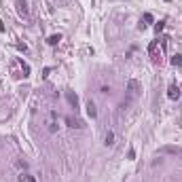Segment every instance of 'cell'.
<instances>
[{
  "label": "cell",
  "instance_id": "6da1fadb",
  "mask_svg": "<svg viewBox=\"0 0 182 182\" xmlns=\"http://www.w3.org/2000/svg\"><path fill=\"white\" fill-rule=\"evenodd\" d=\"M138 91H140V83L135 81V78H131V81L127 83V102L138 95ZM127 102H125V104H127Z\"/></svg>",
  "mask_w": 182,
  "mask_h": 182
},
{
  "label": "cell",
  "instance_id": "7a4b0ae2",
  "mask_svg": "<svg viewBox=\"0 0 182 182\" xmlns=\"http://www.w3.org/2000/svg\"><path fill=\"white\" fill-rule=\"evenodd\" d=\"M167 98H169V100H178V98H180V87H178V85H169Z\"/></svg>",
  "mask_w": 182,
  "mask_h": 182
},
{
  "label": "cell",
  "instance_id": "3957f363",
  "mask_svg": "<svg viewBox=\"0 0 182 182\" xmlns=\"http://www.w3.org/2000/svg\"><path fill=\"white\" fill-rule=\"evenodd\" d=\"M17 11H19V15L24 17V19L30 17V15H28V4H26V0H19V2H17Z\"/></svg>",
  "mask_w": 182,
  "mask_h": 182
},
{
  "label": "cell",
  "instance_id": "277c9868",
  "mask_svg": "<svg viewBox=\"0 0 182 182\" xmlns=\"http://www.w3.org/2000/svg\"><path fill=\"white\" fill-rule=\"evenodd\" d=\"M157 47H159V42H157V40H152V42L148 44V53H150V57H152L155 61H159V55H157Z\"/></svg>",
  "mask_w": 182,
  "mask_h": 182
},
{
  "label": "cell",
  "instance_id": "5b68a950",
  "mask_svg": "<svg viewBox=\"0 0 182 182\" xmlns=\"http://www.w3.org/2000/svg\"><path fill=\"white\" fill-rule=\"evenodd\" d=\"M66 98H68V102H70V106L78 108V98H76V93H74V91H68V93H66Z\"/></svg>",
  "mask_w": 182,
  "mask_h": 182
},
{
  "label": "cell",
  "instance_id": "8992f818",
  "mask_svg": "<svg viewBox=\"0 0 182 182\" xmlns=\"http://www.w3.org/2000/svg\"><path fill=\"white\" fill-rule=\"evenodd\" d=\"M87 115H89L91 119H95V117H98V110H95V104L91 102V100L87 102Z\"/></svg>",
  "mask_w": 182,
  "mask_h": 182
},
{
  "label": "cell",
  "instance_id": "52a82bcc",
  "mask_svg": "<svg viewBox=\"0 0 182 182\" xmlns=\"http://www.w3.org/2000/svg\"><path fill=\"white\" fill-rule=\"evenodd\" d=\"M104 142H106V146H112V144H115V133L108 131V133H106V138H104Z\"/></svg>",
  "mask_w": 182,
  "mask_h": 182
},
{
  "label": "cell",
  "instance_id": "ba28073f",
  "mask_svg": "<svg viewBox=\"0 0 182 182\" xmlns=\"http://www.w3.org/2000/svg\"><path fill=\"white\" fill-rule=\"evenodd\" d=\"M17 180H19V182H36L30 174H19V178H17Z\"/></svg>",
  "mask_w": 182,
  "mask_h": 182
},
{
  "label": "cell",
  "instance_id": "9c48e42d",
  "mask_svg": "<svg viewBox=\"0 0 182 182\" xmlns=\"http://www.w3.org/2000/svg\"><path fill=\"white\" fill-rule=\"evenodd\" d=\"M161 152H169V155H180V150H178V148H174V146H165V148H161Z\"/></svg>",
  "mask_w": 182,
  "mask_h": 182
},
{
  "label": "cell",
  "instance_id": "30bf717a",
  "mask_svg": "<svg viewBox=\"0 0 182 182\" xmlns=\"http://www.w3.org/2000/svg\"><path fill=\"white\" fill-rule=\"evenodd\" d=\"M59 40H61V36H59V34H53V36H49V40H47V42H49V44H57Z\"/></svg>",
  "mask_w": 182,
  "mask_h": 182
},
{
  "label": "cell",
  "instance_id": "8fae6325",
  "mask_svg": "<svg viewBox=\"0 0 182 182\" xmlns=\"http://www.w3.org/2000/svg\"><path fill=\"white\" fill-rule=\"evenodd\" d=\"M172 64L178 66V68H182V55H174V57H172Z\"/></svg>",
  "mask_w": 182,
  "mask_h": 182
},
{
  "label": "cell",
  "instance_id": "7c38bea8",
  "mask_svg": "<svg viewBox=\"0 0 182 182\" xmlns=\"http://www.w3.org/2000/svg\"><path fill=\"white\" fill-rule=\"evenodd\" d=\"M163 28H165V21H159V24H157V26H155V32H157V34H159V32H161V30H163Z\"/></svg>",
  "mask_w": 182,
  "mask_h": 182
},
{
  "label": "cell",
  "instance_id": "4fadbf2b",
  "mask_svg": "<svg viewBox=\"0 0 182 182\" xmlns=\"http://www.w3.org/2000/svg\"><path fill=\"white\" fill-rule=\"evenodd\" d=\"M144 21H146V24H152L155 19H152V15H150V13H144Z\"/></svg>",
  "mask_w": 182,
  "mask_h": 182
},
{
  "label": "cell",
  "instance_id": "5bb4252c",
  "mask_svg": "<svg viewBox=\"0 0 182 182\" xmlns=\"http://www.w3.org/2000/svg\"><path fill=\"white\" fill-rule=\"evenodd\" d=\"M100 93H110V87H106V85L100 87Z\"/></svg>",
  "mask_w": 182,
  "mask_h": 182
},
{
  "label": "cell",
  "instance_id": "9a60e30c",
  "mask_svg": "<svg viewBox=\"0 0 182 182\" xmlns=\"http://www.w3.org/2000/svg\"><path fill=\"white\" fill-rule=\"evenodd\" d=\"M165 2H172V0H165Z\"/></svg>",
  "mask_w": 182,
  "mask_h": 182
},
{
  "label": "cell",
  "instance_id": "2e32d148",
  "mask_svg": "<svg viewBox=\"0 0 182 182\" xmlns=\"http://www.w3.org/2000/svg\"><path fill=\"white\" fill-rule=\"evenodd\" d=\"M180 155H182V150H180Z\"/></svg>",
  "mask_w": 182,
  "mask_h": 182
}]
</instances>
